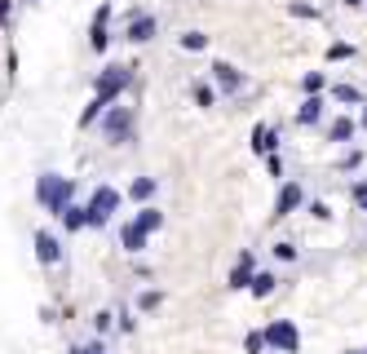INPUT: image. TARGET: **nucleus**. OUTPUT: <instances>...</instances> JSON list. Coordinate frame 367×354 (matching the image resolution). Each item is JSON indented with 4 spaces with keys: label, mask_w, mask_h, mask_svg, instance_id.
Listing matches in <instances>:
<instances>
[{
    "label": "nucleus",
    "mask_w": 367,
    "mask_h": 354,
    "mask_svg": "<svg viewBox=\"0 0 367 354\" xmlns=\"http://www.w3.org/2000/svg\"><path fill=\"white\" fill-rule=\"evenodd\" d=\"M266 346H275V350H284V354H297L301 350V337H297V328H292L288 319H279L266 328Z\"/></svg>",
    "instance_id": "nucleus-5"
},
{
    "label": "nucleus",
    "mask_w": 367,
    "mask_h": 354,
    "mask_svg": "<svg viewBox=\"0 0 367 354\" xmlns=\"http://www.w3.org/2000/svg\"><path fill=\"white\" fill-rule=\"evenodd\" d=\"M332 97H341V102H363V93H359V89H350V84H336Z\"/></svg>",
    "instance_id": "nucleus-21"
},
{
    "label": "nucleus",
    "mask_w": 367,
    "mask_h": 354,
    "mask_svg": "<svg viewBox=\"0 0 367 354\" xmlns=\"http://www.w3.org/2000/svg\"><path fill=\"white\" fill-rule=\"evenodd\" d=\"M252 252H239V266H235V271H230V284L226 288H248L252 284Z\"/></svg>",
    "instance_id": "nucleus-11"
},
{
    "label": "nucleus",
    "mask_w": 367,
    "mask_h": 354,
    "mask_svg": "<svg viewBox=\"0 0 367 354\" xmlns=\"http://www.w3.org/2000/svg\"><path fill=\"white\" fill-rule=\"evenodd\" d=\"M350 54H354L350 45H332V49H327V58H350Z\"/></svg>",
    "instance_id": "nucleus-29"
},
{
    "label": "nucleus",
    "mask_w": 367,
    "mask_h": 354,
    "mask_svg": "<svg viewBox=\"0 0 367 354\" xmlns=\"http://www.w3.org/2000/svg\"><path fill=\"white\" fill-rule=\"evenodd\" d=\"M301 89H305V93H319V89H323V76H319V71H310V76L301 80Z\"/></svg>",
    "instance_id": "nucleus-24"
},
{
    "label": "nucleus",
    "mask_w": 367,
    "mask_h": 354,
    "mask_svg": "<svg viewBox=\"0 0 367 354\" xmlns=\"http://www.w3.org/2000/svg\"><path fill=\"white\" fill-rule=\"evenodd\" d=\"M195 102H199V106H213V102H217V93L208 89V84H195Z\"/></svg>",
    "instance_id": "nucleus-22"
},
{
    "label": "nucleus",
    "mask_w": 367,
    "mask_h": 354,
    "mask_svg": "<svg viewBox=\"0 0 367 354\" xmlns=\"http://www.w3.org/2000/svg\"><path fill=\"white\" fill-rule=\"evenodd\" d=\"M129 195H133V200H151V195H155V177H138L129 186Z\"/></svg>",
    "instance_id": "nucleus-18"
},
{
    "label": "nucleus",
    "mask_w": 367,
    "mask_h": 354,
    "mask_svg": "<svg viewBox=\"0 0 367 354\" xmlns=\"http://www.w3.org/2000/svg\"><path fill=\"white\" fill-rule=\"evenodd\" d=\"M345 5H350V9H363V0H345Z\"/></svg>",
    "instance_id": "nucleus-32"
},
{
    "label": "nucleus",
    "mask_w": 367,
    "mask_h": 354,
    "mask_svg": "<svg viewBox=\"0 0 367 354\" xmlns=\"http://www.w3.org/2000/svg\"><path fill=\"white\" fill-rule=\"evenodd\" d=\"M305 204V191H301V182H288L284 191H279V204H275V217H288V213H297Z\"/></svg>",
    "instance_id": "nucleus-6"
},
{
    "label": "nucleus",
    "mask_w": 367,
    "mask_h": 354,
    "mask_svg": "<svg viewBox=\"0 0 367 354\" xmlns=\"http://www.w3.org/2000/svg\"><path fill=\"white\" fill-rule=\"evenodd\" d=\"M275 284H279V279L261 271V275H252V284H248V288H252V297H270V292H275Z\"/></svg>",
    "instance_id": "nucleus-17"
},
{
    "label": "nucleus",
    "mask_w": 367,
    "mask_h": 354,
    "mask_svg": "<svg viewBox=\"0 0 367 354\" xmlns=\"http://www.w3.org/2000/svg\"><path fill=\"white\" fill-rule=\"evenodd\" d=\"M106 22H111V5H102L93 14V31H89V45L97 49V54H106V45H111V35H106Z\"/></svg>",
    "instance_id": "nucleus-8"
},
{
    "label": "nucleus",
    "mask_w": 367,
    "mask_h": 354,
    "mask_svg": "<svg viewBox=\"0 0 367 354\" xmlns=\"http://www.w3.org/2000/svg\"><path fill=\"white\" fill-rule=\"evenodd\" d=\"M155 35V18L151 14H133V22H129V40L133 45H146Z\"/></svg>",
    "instance_id": "nucleus-10"
},
{
    "label": "nucleus",
    "mask_w": 367,
    "mask_h": 354,
    "mask_svg": "<svg viewBox=\"0 0 367 354\" xmlns=\"http://www.w3.org/2000/svg\"><path fill=\"white\" fill-rule=\"evenodd\" d=\"M319 115H323V97L310 93V97L301 102V115H297V120H301V124H319Z\"/></svg>",
    "instance_id": "nucleus-15"
},
{
    "label": "nucleus",
    "mask_w": 367,
    "mask_h": 354,
    "mask_svg": "<svg viewBox=\"0 0 367 354\" xmlns=\"http://www.w3.org/2000/svg\"><path fill=\"white\" fill-rule=\"evenodd\" d=\"M266 350V332H248V354H261Z\"/></svg>",
    "instance_id": "nucleus-26"
},
{
    "label": "nucleus",
    "mask_w": 367,
    "mask_h": 354,
    "mask_svg": "<svg viewBox=\"0 0 367 354\" xmlns=\"http://www.w3.org/2000/svg\"><path fill=\"white\" fill-rule=\"evenodd\" d=\"M58 222H63L67 230H80V226H89V222H84V209H76V204H67V209L58 213Z\"/></svg>",
    "instance_id": "nucleus-16"
},
{
    "label": "nucleus",
    "mask_w": 367,
    "mask_h": 354,
    "mask_svg": "<svg viewBox=\"0 0 367 354\" xmlns=\"http://www.w3.org/2000/svg\"><path fill=\"white\" fill-rule=\"evenodd\" d=\"M129 84H133V71H129V67H106L102 76H97V84H93V97H97V102H106V106H111L115 97L129 89Z\"/></svg>",
    "instance_id": "nucleus-3"
},
{
    "label": "nucleus",
    "mask_w": 367,
    "mask_h": 354,
    "mask_svg": "<svg viewBox=\"0 0 367 354\" xmlns=\"http://www.w3.org/2000/svg\"><path fill=\"white\" fill-rule=\"evenodd\" d=\"M129 133H133V111L129 106H106L102 111V138L106 142H129Z\"/></svg>",
    "instance_id": "nucleus-4"
},
{
    "label": "nucleus",
    "mask_w": 367,
    "mask_h": 354,
    "mask_svg": "<svg viewBox=\"0 0 367 354\" xmlns=\"http://www.w3.org/2000/svg\"><path fill=\"white\" fill-rule=\"evenodd\" d=\"M120 243H124V252H142L146 248V230H138V226H124V230H120Z\"/></svg>",
    "instance_id": "nucleus-13"
},
{
    "label": "nucleus",
    "mask_w": 367,
    "mask_h": 354,
    "mask_svg": "<svg viewBox=\"0 0 367 354\" xmlns=\"http://www.w3.org/2000/svg\"><path fill=\"white\" fill-rule=\"evenodd\" d=\"M102 111H106V102H97V97H93V102L84 106V115H80V129H89V124H97V115H102Z\"/></svg>",
    "instance_id": "nucleus-19"
},
{
    "label": "nucleus",
    "mask_w": 367,
    "mask_h": 354,
    "mask_svg": "<svg viewBox=\"0 0 367 354\" xmlns=\"http://www.w3.org/2000/svg\"><path fill=\"white\" fill-rule=\"evenodd\" d=\"M71 195H76V186H71L67 177H58V173H44L40 186H35V200H40V209H49L54 217L71 204Z\"/></svg>",
    "instance_id": "nucleus-1"
},
{
    "label": "nucleus",
    "mask_w": 367,
    "mask_h": 354,
    "mask_svg": "<svg viewBox=\"0 0 367 354\" xmlns=\"http://www.w3.org/2000/svg\"><path fill=\"white\" fill-rule=\"evenodd\" d=\"M160 301H164L160 292H142V297H138V306H142V310H155V306H160Z\"/></svg>",
    "instance_id": "nucleus-25"
},
{
    "label": "nucleus",
    "mask_w": 367,
    "mask_h": 354,
    "mask_svg": "<svg viewBox=\"0 0 367 354\" xmlns=\"http://www.w3.org/2000/svg\"><path fill=\"white\" fill-rule=\"evenodd\" d=\"M111 319H115V314H106V310H102V314L93 319V328H97V332H111Z\"/></svg>",
    "instance_id": "nucleus-28"
},
{
    "label": "nucleus",
    "mask_w": 367,
    "mask_h": 354,
    "mask_svg": "<svg viewBox=\"0 0 367 354\" xmlns=\"http://www.w3.org/2000/svg\"><path fill=\"white\" fill-rule=\"evenodd\" d=\"M275 257H284V262H292V257H297V243H275Z\"/></svg>",
    "instance_id": "nucleus-27"
},
{
    "label": "nucleus",
    "mask_w": 367,
    "mask_h": 354,
    "mask_svg": "<svg viewBox=\"0 0 367 354\" xmlns=\"http://www.w3.org/2000/svg\"><path fill=\"white\" fill-rule=\"evenodd\" d=\"M359 124H363V129H367V106H363V120H359Z\"/></svg>",
    "instance_id": "nucleus-33"
},
{
    "label": "nucleus",
    "mask_w": 367,
    "mask_h": 354,
    "mask_svg": "<svg viewBox=\"0 0 367 354\" xmlns=\"http://www.w3.org/2000/svg\"><path fill=\"white\" fill-rule=\"evenodd\" d=\"M275 146H279V138H275L270 124H256V129H252V151H256V155H270Z\"/></svg>",
    "instance_id": "nucleus-12"
},
{
    "label": "nucleus",
    "mask_w": 367,
    "mask_h": 354,
    "mask_svg": "<svg viewBox=\"0 0 367 354\" xmlns=\"http://www.w3.org/2000/svg\"><path fill=\"white\" fill-rule=\"evenodd\" d=\"M213 80L222 84V93H239L243 89V71L230 63H213Z\"/></svg>",
    "instance_id": "nucleus-9"
},
{
    "label": "nucleus",
    "mask_w": 367,
    "mask_h": 354,
    "mask_svg": "<svg viewBox=\"0 0 367 354\" xmlns=\"http://www.w3.org/2000/svg\"><path fill=\"white\" fill-rule=\"evenodd\" d=\"M35 257H40L44 266H58L63 262V243L49 235V230H35Z\"/></svg>",
    "instance_id": "nucleus-7"
},
{
    "label": "nucleus",
    "mask_w": 367,
    "mask_h": 354,
    "mask_svg": "<svg viewBox=\"0 0 367 354\" xmlns=\"http://www.w3.org/2000/svg\"><path fill=\"white\" fill-rule=\"evenodd\" d=\"M133 226L151 235V230H160V226H164V213H160V209H142L138 217H133Z\"/></svg>",
    "instance_id": "nucleus-14"
},
{
    "label": "nucleus",
    "mask_w": 367,
    "mask_h": 354,
    "mask_svg": "<svg viewBox=\"0 0 367 354\" xmlns=\"http://www.w3.org/2000/svg\"><path fill=\"white\" fill-rule=\"evenodd\" d=\"M181 49L199 54V49H208V35H204V31H186V35H181Z\"/></svg>",
    "instance_id": "nucleus-20"
},
{
    "label": "nucleus",
    "mask_w": 367,
    "mask_h": 354,
    "mask_svg": "<svg viewBox=\"0 0 367 354\" xmlns=\"http://www.w3.org/2000/svg\"><path fill=\"white\" fill-rule=\"evenodd\" d=\"M71 354H102V346H76Z\"/></svg>",
    "instance_id": "nucleus-30"
},
{
    "label": "nucleus",
    "mask_w": 367,
    "mask_h": 354,
    "mask_svg": "<svg viewBox=\"0 0 367 354\" xmlns=\"http://www.w3.org/2000/svg\"><path fill=\"white\" fill-rule=\"evenodd\" d=\"M5 18H9V0H0V27H5Z\"/></svg>",
    "instance_id": "nucleus-31"
},
{
    "label": "nucleus",
    "mask_w": 367,
    "mask_h": 354,
    "mask_svg": "<svg viewBox=\"0 0 367 354\" xmlns=\"http://www.w3.org/2000/svg\"><path fill=\"white\" fill-rule=\"evenodd\" d=\"M115 209H120V191L115 186H97L93 200L84 204V222H89V226H106Z\"/></svg>",
    "instance_id": "nucleus-2"
},
{
    "label": "nucleus",
    "mask_w": 367,
    "mask_h": 354,
    "mask_svg": "<svg viewBox=\"0 0 367 354\" xmlns=\"http://www.w3.org/2000/svg\"><path fill=\"white\" fill-rule=\"evenodd\" d=\"M350 133H354V124H350V120H336V124H332V142H345Z\"/></svg>",
    "instance_id": "nucleus-23"
}]
</instances>
